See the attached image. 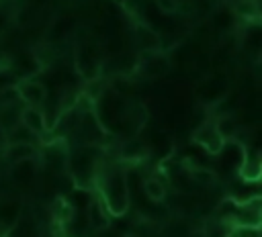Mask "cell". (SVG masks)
<instances>
[{
	"mask_svg": "<svg viewBox=\"0 0 262 237\" xmlns=\"http://www.w3.org/2000/svg\"><path fill=\"white\" fill-rule=\"evenodd\" d=\"M94 190L98 192V198L104 202L111 217H125L131 204V192H129V180L127 170L119 161H104L98 168Z\"/></svg>",
	"mask_w": 262,
	"mask_h": 237,
	"instance_id": "1",
	"label": "cell"
},
{
	"mask_svg": "<svg viewBox=\"0 0 262 237\" xmlns=\"http://www.w3.org/2000/svg\"><path fill=\"white\" fill-rule=\"evenodd\" d=\"M192 141L207 153V155H217V151L223 147V137L217 133V129H215V121H203L196 129H194V133H192Z\"/></svg>",
	"mask_w": 262,
	"mask_h": 237,
	"instance_id": "2",
	"label": "cell"
},
{
	"mask_svg": "<svg viewBox=\"0 0 262 237\" xmlns=\"http://www.w3.org/2000/svg\"><path fill=\"white\" fill-rule=\"evenodd\" d=\"M137 69L145 78H160V76L170 72V57L166 53H162L160 49L141 51V55L137 59Z\"/></svg>",
	"mask_w": 262,
	"mask_h": 237,
	"instance_id": "3",
	"label": "cell"
},
{
	"mask_svg": "<svg viewBox=\"0 0 262 237\" xmlns=\"http://www.w3.org/2000/svg\"><path fill=\"white\" fill-rule=\"evenodd\" d=\"M14 88L18 92V98L25 102V106H41L47 98L45 86L33 78H20L14 84Z\"/></svg>",
	"mask_w": 262,
	"mask_h": 237,
	"instance_id": "4",
	"label": "cell"
},
{
	"mask_svg": "<svg viewBox=\"0 0 262 237\" xmlns=\"http://www.w3.org/2000/svg\"><path fill=\"white\" fill-rule=\"evenodd\" d=\"M84 217H86L88 227H90V229H94V231L108 229V227H111V219H113V217L108 215V210H106L104 202H102L98 196H92V200H90V202H88V206H86Z\"/></svg>",
	"mask_w": 262,
	"mask_h": 237,
	"instance_id": "5",
	"label": "cell"
},
{
	"mask_svg": "<svg viewBox=\"0 0 262 237\" xmlns=\"http://www.w3.org/2000/svg\"><path fill=\"white\" fill-rule=\"evenodd\" d=\"M260 172H262L260 151L252 149V147H246V153H244V159L239 163L237 176L242 178V182H254L256 184L260 180Z\"/></svg>",
	"mask_w": 262,
	"mask_h": 237,
	"instance_id": "6",
	"label": "cell"
},
{
	"mask_svg": "<svg viewBox=\"0 0 262 237\" xmlns=\"http://www.w3.org/2000/svg\"><path fill=\"white\" fill-rule=\"evenodd\" d=\"M20 125L27 127L31 133H35L39 139L49 131L47 118L39 106H23L20 110Z\"/></svg>",
	"mask_w": 262,
	"mask_h": 237,
	"instance_id": "7",
	"label": "cell"
},
{
	"mask_svg": "<svg viewBox=\"0 0 262 237\" xmlns=\"http://www.w3.org/2000/svg\"><path fill=\"white\" fill-rule=\"evenodd\" d=\"M141 188H143V194L154 202V204H160L166 200V194H168V182H166V176L164 172H154L151 176H147L143 182H141Z\"/></svg>",
	"mask_w": 262,
	"mask_h": 237,
	"instance_id": "8",
	"label": "cell"
},
{
	"mask_svg": "<svg viewBox=\"0 0 262 237\" xmlns=\"http://www.w3.org/2000/svg\"><path fill=\"white\" fill-rule=\"evenodd\" d=\"M233 227H235L233 223H229V221L213 215V217H209V219L203 221L201 233H203V237H231Z\"/></svg>",
	"mask_w": 262,
	"mask_h": 237,
	"instance_id": "9",
	"label": "cell"
},
{
	"mask_svg": "<svg viewBox=\"0 0 262 237\" xmlns=\"http://www.w3.org/2000/svg\"><path fill=\"white\" fill-rule=\"evenodd\" d=\"M23 217V206L16 200H0V227L10 231Z\"/></svg>",
	"mask_w": 262,
	"mask_h": 237,
	"instance_id": "10",
	"label": "cell"
},
{
	"mask_svg": "<svg viewBox=\"0 0 262 237\" xmlns=\"http://www.w3.org/2000/svg\"><path fill=\"white\" fill-rule=\"evenodd\" d=\"M4 155H6V159H8L10 163L25 161V159H35V155H37V145H31V143H6Z\"/></svg>",
	"mask_w": 262,
	"mask_h": 237,
	"instance_id": "11",
	"label": "cell"
},
{
	"mask_svg": "<svg viewBox=\"0 0 262 237\" xmlns=\"http://www.w3.org/2000/svg\"><path fill=\"white\" fill-rule=\"evenodd\" d=\"M231 10H233V16H237L246 22H258V18H260L258 0H235Z\"/></svg>",
	"mask_w": 262,
	"mask_h": 237,
	"instance_id": "12",
	"label": "cell"
},
{
	"mask_svg": "<svg viewBox=\"0 0 262 237\" xmlns=\"http://www.w3.org/2000/svg\"><path fill=\"white\" fill-rule=\"evenodd\" d=\"M215 129H217V133L223 137V141H231V139H237L239 123H237V118H233L231 114H223V116L215 118Z\"/></svg>",
	"mask_w": 262,
	"mask_h": 237,
	"instance_id": "13",
	"label": "cell"
},
{
	"mask_svg": "<svg viewBox=\"0 0 262 237\" xmlns=\"http://www.w3.org/2000/svg\"><path fill=\"white\" fill-rule=\"evenodd\" d=\"M135 39H137V43H139V47L143 51H156L160 47V37L151 29H147L145 25H137Z\"/></svg>",
	"mask_w": 262,
	"mask_h": 237,
	"instance_id": "14",
	"label": "cell"
},
{
	"mask_svg": "<svg viewBox=\"0 0 262 237\" xmlns=\"http://www.w3.org/2000/svg\"><path fill=\"white\" fill-rule=\"evenodd\" d=\"M147 145L141 143L139 139H129L123 147H121V157L123 159H131V161H137V159H143L147 157Z\"/></svg>",
	"mask_w": 262,
	"mask_h": 237,
	"instance_id": "15",
	"label": "cell"
},
{
	"mask_svg": "<svg viewBox=\"0 0 262 237\" xmlns=\"http://www.w3.org/2000/svg\"><path fill=\"white\" fill-rule=\"evenodd\" d=\"M166 231H168V237H190V233H192L190 223L184 217H174L168 223Z\"/></svg>",
	"mask_w": 262,
	"mask_h": 237,
	"instance_id": "16",
	"label": "cell"
},
{
	"mask_svg": "<svg viewBox=\"0 0 262 237\" xmlns=\"http://www.w3.org/2000/svg\"><path fill=\"white\" fill-rule=\"evenodd\" d=\"M231 237H262L260 225H235Z\"/></svg>",
	"mask_w": 262,
	"mask_h": 237,
	"instance_id": "17",
	"label": "cell"
},
{
	"mask_svg": "<svg viewBox=\"0 0 262 237\" xmlns=\"http://www.w3.org/2000/svg\"><path fill=\"white\" fill-rule=\"evenodd\" d=\"M154 4L164 14H174L180 8V0H154Z\"/></svg>",
	"mask_w": 262,
	"mask_h": 237,
	"instance_id": "18",
	"label": "cell"
},
{
	"mask_svg": "<svg viewBox=\"0 0 262 237\" xmlns=\"http://www.w3.org/2000/svg\"><path fill=\"white\" fill-rule=\"evenodd\" d=\"M4 137H6V135H4V131L0 129V143H4Z\"/></svg>",
	"mask_w": 262,
	"mask_h": 237,
	"instance_id": "19",
	"label": "cell"
},
{
	"mask_svg": "<svg viewBox=\"0 0 262 237\" xmlns=\"http://www.w3.org/2000/svg\"><path fill=\"white\" fill-rule=\"evenodd\" d=\"M125 237H139V235H133V233H129V235H125Z\"/></svg>",
	"mask_w": 262,
	"mask_h": 237,
	"instance_id": "20",
	"label": "cell"
}]
</instances>
